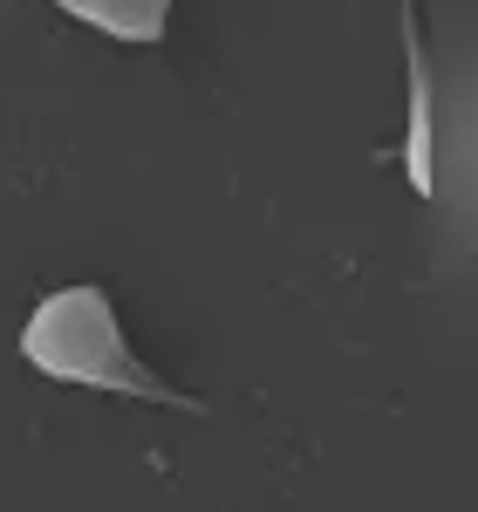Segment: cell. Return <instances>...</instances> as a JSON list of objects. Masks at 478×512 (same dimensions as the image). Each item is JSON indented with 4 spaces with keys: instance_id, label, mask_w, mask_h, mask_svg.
I'll return each instance as SVG.
<instances>
[{
    "instance_id": "obj_1",
    "label": "cell",
    "mask_w": 478,
    "mask_h": 512,
    "mask_svg": "<svg viewBox=\"0 0 478 512\" xmlns=\"http://www.w3.org/2000/svg\"><path fill=\"white\" fill-rule=\"evenodd\" d=\"M21 362H28L35 376H48V383H76V390H103V396H137V403H164V410L205 417L199 396L164 383L158 369L130 349V335H123V321H117V301H110L96 280H76V287L41 294L28 328H21Z\"/></svg>"
},
{
    "instance_id": "obj_2",
    "label": "cell",
    "mask_w": 478,
    "mask_h": 512,
    "mask_svg": "<svg viewBox=\"0 0 478 512\" xmlns=\"http://www.w3.org/2000/svg\"><path fill=\"white\" fill-rule=\"evenodd\" d=\"M403 35V178L417 198H438V55L424 41L417 7H397Z\"/></svg>"
},
{
    "instance_id": "obj_3",
    "label": "cell",
    "mask_w": 478,
    "mask_h": 512,
    "mask_svg": "<svg viewBox=\"0 0 478 512\" xmlns=\"http://www.w3.org/2000/svg\"><path fill=\"white\" fill-rule=\"evenodd\" d=\"M55 14H69L96 35L123 41V48H151L171 28V0H48Z\"/></svg>"
}]
</instances>
